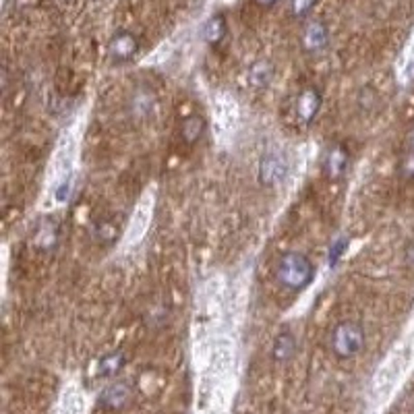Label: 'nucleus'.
<instances>
[{
    "label": "nucleus",
    "instance_id": "9b49d317",
    "mask_svg": "<svg viewBox=\"0 0 414 414\" xmlns=\"http://www.w3.org/2000/svg\"><path fill=\"white\" fill-rule=\"evenodd\" d=\"M296 352V340L290 332H280L278 338L273 340V348H271V354H273V361L278 363H286L294 357Z\"/></svg>",
    "mask_w": 414,
    "mask_h": 414
},
{
    "label": "nucleus",
    "instance_id": "1a4fd4ad",
    "mask_svg": "<svg viewBox=\"0 0 414 414\" xmlns=\"http://www.w3.org/2000/svg\"><path fill=\"white\" fill-rule=\"evenodd\" d=\"M131 400V388L127 384H110L102 396H100V404L106 408V411H120L129 404Z\"/></svg>",
    "mask_w": 414,
    "mask_h": 414
},
{
    "label": "nucleus",
    "instance_id": "7ed1b4c3",
    "mask_svg": "<svg viewBox=\"0 0 414 414\" xmlns=\"http://www.w3.org/2000/svg\"><path fill=\"white\" fill-rule=\"evenodd\" d=\"M411 363V348H398L388 361L386 365L377 371L375 381H373V390L379 394H386L394 388V384L400 379V375L404 373V369Z\"/></svg>",
    "mask_w": 414,
    "mask_h": 414
},
{
    "label": "nucleus",
    "instance_id": "f257e3e1",
    "mask_svg": "<svg viewBox=\"0 0 414 414\" xmlns=\"http://www.w3.org/2000/svg\"><path fill=\"white\" fill-rule=\"evenodd\" d=\"M276 278H278V282L286 290L300 292L307 286H311V282L315 278V265H313V261L305 253L288 251L278 261Z\"/></svg>",
    "mask_w": 414,
    "mask_h": 414
},
{
    "label": "nucleus",
    "instance_id": "20e7f679",
    "mask_svg": "<svg viewBox=\"0 0 414 414\" xmlns=\"http://www.w3.org/2000/svg\"><path fill=\"white\" fill-rule=\"evenodd\" d=\"M348 162H350L348 150L342 143H332L323 154V162H321L323 174L330 181H340L348 170Z\"/></svg>",
    "mask_w": 414,
    "mask_h": 414
},
{
    "label": "nucleus",
    "instance_id": "a211bd4d",
    "mask_svg": "<svg viewBox=\"0 0 414 414\" xmlns=\"http://www.w3.org/2000/svg\"><path fill=\"white\" fill-rule=\"evenodd\" d=\"M402 170H404V174L414 177V152H406V158H404Z\"/></svg>",
    "mask_w": 414,
    "mask_h": 414
},
{
    "label": "nucleus",
    "instance_id": "f03ea898",
    "mask_svg": "<svg viewBox=\"0 0 414 414\" xmlns=\"http://www.w3.org/2000/svg\"><path fill=\"white\" fill-rule=\"evenodd\" d=\"M365 346V330L361 323L357 321H340L334 330H332V338H330V348L334 352L336 359H354Z\"/></svg>",
    "mask_w": 414,
    "mask_h": 414
},
{
    "label": "nucleus",
    "instance_id": "ddd939ff",
    "mask_svg": "<svg viewBox=\"0 0 414 414\" xmlns=\"http://www.w3.org/2000/svg\"><path fill=\"white\" fill-rule=\"evenodd\" d=\"M271 79H273V66H271L267 60L255 62V64L251 66V71H249V81H251V85L257 87V89H265V87L271 83Z\"/></svg>",
    "mask_w": 414,
    "mask_h": 414
},
{
    "label": "nucleus",
    "instance_id": "39448f33",
    "mask_svg": "<svg viewBox=\"0 0 414 414\" xmlns=\"http://www.w3.org/2000/svg\"><path fill=\"white\" fill-rule=\"evenodd\" d=\"M294 110H296V118L305 125L313 123V118L319 114L321 110V91L313 85L305 87L298 98H296V104H294Z\"/></svg>",
    "mask_w": 414,
    "mask_h": 414
},
{
    "label": "nucleus",
    "instance_id": "aec40b11",
    "mask_svg": "<svg viewBox=\"0 0 414 414\" xmlns=\"http://www.w3.org/2000/svg\"><path fill=\"white\" fill-rule=\"evenodd\" d=\"M257 2H259L261 6H271V4H276L278 0H257Z\"/></svg>",
    "mask_w": 414,
    "mask_h": 414
},
{
    "label": "nucleus",
    "instance_id": "f8f14e48",
    "mask_svg": "<svg viewBox=\"0 0 414 414\" xmlns=\"http://www.w3.org/2000/svg\"><path fill=\"white\" fill-rule=\"evenodd\" d=\"M58 240V226L56 222L52 219H46L42 222L37 228H35V234H33V242L39 246V249H52Z\"/></svg>",
    "mask_w": 414,
    "mask_h": 414
},
{
    "label": "nucleus",
    "instance_id": "423d86ee",
    "mask_svg": "<svg viewBox=\"0 0 414 414\" xmlns=\"http://www.w3.org/2000/svg\"><path fill=\"white\" fill-rule=\"evenodd\" d=\"M139 50V42L137 37L131 33V31H118L112 39H110V46H108V52H110V58L116 62V64H123V62H129Z\"/></svg>",
    "mask_w": 414,
    "mask_h": 414
},
{
    "label": "nucleus",
    "instance_id": "2eb2a0df",
    "mask_svg": "<svg viewBox=\"0 0 414 414\" xmlns=\"http://www.w3.org/2000/svg\"><path fill=\"white\" fill-rule=\"evenodd\" d=\"M224 35H226V21H224V17H219V15L211 17L206 25H204V37H206V42H209V44H219L224 39Z\"/></svg>",
    "mask_w": 414,
    "mask_h": 414
},
{
    "label": "nucleus",
    "instance_id": "dca6fc26",
    "mask_svg": "<svg viewBox=\"0 0 414 414\" xmlns=\"http://www.w3.org/2000/svg\"><path fill=\"white\" fill-rule=\"evenodd\" d=\"M206 133V120L201 116H189L185 123H183V137L193 143L197 139H201Z\"/></svg>",
    "mask_w": 414,
    "mask_h": 414
},
{
    "label": "nucleus",
    "instance_id": "412c9836",
    "mask_svg": "<svg viewBox=\"0 0 414 414\" xmlns=\"http://www.w3.org/2000/svg\"><path fill=\"white\" fill-rule=\"evenodd\" d=\"M408 255H411V261H413V263H414V246H413V249H411V253H408Z\"/></svg>",
    "mask_w": 414,
    "mask_h": 414
},
{
    "label": "nucleus",
    "instance_id": "9d476101",
    "mask_svg": "<svg viewBox=\"0 0 414 414\" xmlns=\"http://www.w3.org/2000/svg\"><path fill=\"white\" fill-rule=\"evenodd\" d=\"M303 44L309 52H319L327 46V27L321 21H311L305 27Z\"/></svg>",
    "mask_w": 414,
    "mask_h": 414
},
{
    "label": "nucleus",
    "instance_id": "f3484780",
    "mask_svg": "<svg viewBox=\"0 0 414 414\" xmlns=\"http://www.w3.org/2000/svg\"><path fill=\"white\" fill-rule=\"evenodd\" d=\"M315 2L317 0H292V12L296 17H307L313 10Z\"/></svg>",
    "mask_w": 414,
    "mask_h": 414
},
{
    "label": "nucleus",
    "instance_id": "6e6552de",
    "mask_svg": "<svg viewBox=\"0 0 414 414\" xmlns=\"http://www.w3.org/2000/svg\"><path fill=\"white\" fill-rule=\"evenodd\" d=\"M286 168L288 166H286L284 156H280V154H267L261 160V170H259L261 183L263 185H276V183H280L286 177Z\"/></svg>",
    "mask_w": 414,
    "mask_h": 414
},
{
    "label": "nucleus",
    "instance_id": "4468645a",
    "mask_svg": "<svg viewBox=\"0 0 414 414\" xmlns=\"http://www.w3.org/2000/svg\"><path fill=\"white\" fill-rule=\"evenodd\" d=\"M125 367V354L123 352H108L98 363V377H114Z\"/></svg>",
    "mask_w": 414,
    "mask_h": 414
},
{
    "label": "nucleus",
    "instance_id": "0eeeda50",
    "mask_svg": "<svg viewBox=\"0 0 414 414\" xmlns=\"http://www.w3.org/2000/svg\"><path fill=\"white\" fill-rule=\"evenodd\" d=\"M152 209H154V204H152V197H145L137 209L133 213V219H131V228H129V242H139L141 236L145 234L147 226H150V219H152Z\"/></svg>",
    "mask_w": 414,
    "mask_h": 414
},
{
    "label": "nucleus",
    "instance_id": "6ab92c4d",
    "mask_svg": "<svg viewBox=\"0 0 414 414\" xmlns=\"http://www.w3.org/2000/svg\"><path fill=\"white\" fill-rule=\"evenodd\" d=\"M406 152H414V127L413 131H411V135H408V150Z\"/></svg>",
    "mask_w": 414,
    "mask_h": 414
}]
</instances>
